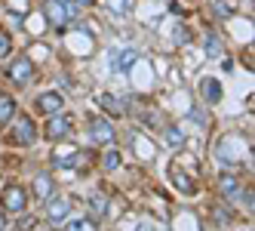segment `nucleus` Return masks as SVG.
<instances>
[{"label":"nucleus","instance_id":"24","mask_svg":"<svg viewBox=\"0 0 255 231\" xmlns=\"http://www.w3.org/2000/svg\"><path fill=\"white\" fill-rule=\"evenodd\" d=\"M9 49H12V40H9V34H3V31H0V59H3Z\"/></svg>","mask_w":255,"mask_h":231},{"label":"nucleus","instance_id":"12","mask_svg":"<svg viewBox=\"0 0 255 231\" xmlns=\"http://www.w3.org/2000/svg\"><path fill=\"white\" fill-rule=\"evenodd\" d=\"M52 164H56L59 170H71V167H77V164H80V151H68V154H56V157H52Z\"/></svg>","mask_w":255,"mask_h":231},{"label":"nucleus","instance_id":"25","mask_svg":"<svg viewBox=\"0 0 255 231\" xmlns=\"http://www.w3.org/2000/svg\"><path fill=\"white\" fill-rule=\"evenodd\" d=\"M175 34H178V37H175V43H188V31H185V28H181V25L175 28Z\"/></svg>","mask_w":255,"mask_h":231},{"label":"nucleus","instance_id":"14","mask_svg":"<svg viewBox=\"0 0 255 231\" xmlns=\"http://www.w3.org/2000/svg\"><path fill=\"white\" fill-rule=\"evenodd\" d=\"M99 105H102V108H108V111H111L114 117L126 111V108H123V102H120V99H114V96H108V93H105V96L99 99Z\"/></svg>","mask_w":255,"mask_h":231},{"label":"nucleus","instance_id":"9","mask_svg":"<svg viewBox=\"0 0 255 231\" xmlns=\"http://www.w3.org/2000/svg\"><path fill=\"white\" fill-rule=\"evenodd\" d=\"M203 43H206L209 59H222V56H225V46H222V40H218V34H215V31H206Z\"/></svg>","mask_w":255,"mask_h":231},{"label":"nucleus","instance_id":"27","mask_svg":"<svg viewBox=\"0 0 255 231\" xmlns=\"http://www.w3.org/2000/svg\"><path fill=\"white\" fill-rule=\"evenodd\" d=\"M138 231H151V228H148V225H141V228H138Z\"/></svg>","mask_w":255,"mask_h":231},{"label":"nucleus","instance_id":"20","mask_svg":"<svg viewBox=\"0 0 255 231\" xmlns=\"http://www.w3.org/2000/svg\"><path fill=\"white\" fill-rule=\"evenodd\" d=\"M166 142H169V145H185V133H181L178 127H172V130H166Z\"/></svg>","mask_w":255,"mask_h":231},{"label":"nucleus","instance_id":"26","mask_svg":"<svg viewBox=\"0 0 255 231\" xmlns=\"http://www.w3.org/2000/svg\"><path fill=\"white\" fill-rule=\"evenodd\" d=\"M71 3H77V6H93L96 0H71Z\"/></svg>","mask_w":255,"mask_h":231},{"label":"nucleus","instance_id":"8","mask_svg":"<svg viewBox=\"0 0 255 231\" xmlns=\"http://www.w3.org/2000/svg\"><path fill=\"white\" fill-rule=\"evenodd\" d=\"M49 201V207H46V213H49V219L52 222H62L65 216H68V210H71V204L65 201V198H46Z\"/></svg>","mask_w":255,"mask_h":231},{"label":"nucleus","instance_id":"19","mask_svg":"<svg viewBox=\"0 0 255 231\" xmlns=\"http://www.w3.org/2000/svg\"><path fill=\"white\" fill-rule=\"evenodd\" d=\"M89 204H93V216H105V213H108V201L102 198V194H93Z\"/></svg>","mask_w":255,"mask_h":231},{"label":"nucleus","instance_id":"10","mask_svg":"<svg viewBox=\"0 0 255 231\" xmlns=\"http://www.w3.org/2000/svg\"><path fill=\"white\" fill-rule=\"evenodd\" d=\"M200 93H203V99L206 102H218V99H222V86H218V80H212V77H206L203 83H200Z\"/></svg>","mask_w":255,"mask_h":231},{"label":"nucleus","instance_id":"17","mask_svg":"<svg viewBox=\"0 0 255 231\" xmlns=\"http://www.w3.org/2000/svg\"><path fill=\"white\" fill-rule=\"evenodd\" d=\"M34 191H37L43 201H46L49 194H52V185H49V179H46V176H37V179H34Z\"/></svg>","mask_w":255,"mask_h":231},{"label":"nucleus","instance_id":"7","mask_svg":"<svg viewBox=\"0 0 255 231\" xmlns=\"http://www.w3.org/2000/svg\"><path fill=\"white\" fill-rule=\"evenodd\" d=\"M68 133H71V120L62 117V114H52L49 123H46V136L49 139H65Z\"/></svg>","mask_w":255,"mask_h":231},{"label":"nucleus","instance_id":"4","mask_svg":"<svg viewBox=\"0 0 255 231\" xmlns=\"http://www.w3.org/2000/svg\"><path fill=\"white\" fill-rule=\"evenodd\" d=\"M89 136H93V142H99V145H111V142H114V127H111V120L96 117L93 123H89Z\"/></svg>","mask_w":255,"mask_h":231},{"label":"nucleus","instance_id":"3","mask_svg":"<svg viewBox=\"0 0 255 231\" xmlns=\"http://www.w3.org/2000/svg\"><path fill=\"white\" fill-rule=\"evenodd\" d=\"M37 139V127H34L31 117H19L15 120V130H12V142L15 145H34Z\"/></svg>","mask_w":255,"mask_h":231},{"label":"nucleus","instance_id":"1","mask_svg":"<svg viewBox=\"0 0 255 231\" xmlns=\"http://www.w3.org/2000/svg\"><path fill=\"white\" fill-rule=\"evenodd\" d=\"M80 6L71 3V0H46V19L56 25V28H65L71 19H77Z\"/></svg>","mask_w":255,"mask_h":231},{"label":"nucleus","instance_id":"21","mask_svg":"<svg viewBox=\"0 0 255 231\" xmlns=\"http://www.w3.org/2000/svg\"><path fill=\"white\" fill-rule=\"evenodd\" d=\"M212 9H215V15H222V19H228V15L234 12V6L228 3V0H215V3H212Z\"/></svg>","mask_w":255,"mask_h":231},{"label":"nucleus","instance_id":"18","mask_svg":"<svg viewBox=\"0 0 255 231\" xmlns=\"http://www.w3.org/2000/svg\"><path fill=\"white\" fill-rule=\"evenodd\" d=\"M222 191L228 194V198H234V194L240 191V185H237V176H222Z\"/></svg>","mask_w":255,"mask_h":231},{"label":"nucleus","instance_id":"23","mask_svg":"<svg viewBox=\"0 0 255 231\" xmlns=\"http://www.w3.org/2000/svg\"><path fill=\"white\" fill-rule=\"evenodd\" d=\"M120 167V154L117 151H108L105 154V170H117Z\"/></svg>","mask_w":255,"mask_h":231},{"label":"nucleus","instance_id":"15","mask_svg":"<svg viewBox=\"0 0 255 231\" xmlns=\"http://www.w3.org/2000/svg\"><path fill=\"white\" fill-rule=\"evenodd\" d=\"M172 179L178 182V188H181V191H185V194H194V191H197V188L191 185V179H188V176H185V173H181V170H172Z\"/></svg>","mask_w":255,"mask_h":231},{"label":"nucleus","instance_id":"6","mask_svg":"<svg viewBox=\"0 0 255 231\" xmlns=\"http://www.w3.org/2000/svg\"><path fill=\"white\" fill-rule=\"evenodd\" d=\"M9 77H12L15 83H22V86H25V83L34 77V65H31V59H28V56H25V59H15L12 68H9Z\"/></svg>","mask_w":255,"mask_h":231},{"label":"nucleus","instance_id":"13","mask_svg":"<svg viewBox=\"0 0 255 231\" xmlns=\"http://www.w3.org/2000/svg\"><path fill=\"white\" fill-rule=\"evenodd\" d=\"M135 59H138V52H135V49H120V56H117L114 68H117V71H129V68L135 65Z\"/></svg>","mask_w":255,"mask_h":231},{"label":"nucleus","instance_id":"2","mask_svg":"<svg viewBox=\"0 0 255 231\" xmlns=\"http://www.w3.org/2000/svg\"><path fill=\"white\" fill-rule=\"evenodd\" d=\"M3 210L6 213H22L25 207H28V191L22 188V185H6L3 188Z\"/></svg>","mask_w":255,"mask_h":231},{"label":"nucleus","instance_id":"16","mask_svg":"<svg viewBox=\"0 0 255 231\" xmlns=\"http://www.w3.org/2000/svg\"><path fill=\"white\" fill-rule=\"evenodd\" d=\"M105 3H108V9L117 12V15H123V12L132 9V0H105Z\"/></svg>","mask_w":255,"mask_h":231},{"label":"nucleus","instance_id":"22","mask_svg":"<svg viewBox=\"0 0 255 231\" xmlns=\"http://www.w3.org/2000/svg\"><path fill=\"white\" fill-rule=\"evenodd\" d=\"M68 231H93V222H86V219H74V222H68Z\"/></svg>","mask_w":255,"mask_h":231},{"label":"nucleus","instance_id":"11","mask_svg":"<svg viewBox=\"0 0 255 231\" xmlns=\"http://www.w3.org/2000/svg\"><path fill=\"white\" fill-rule=\"evenodd\" d=\"M12 114H15V102H12V96L0 93V127H3V123H9Z\"/></svg>","mask_w":255,"mask_h":231},{"label":"nucleus","instance_id":"5","mask_svg":"<svg viewBox=\"0 0 255 231\" xmlns=\"http://www.w3.org/2000/svg\"><path fill=\"white\" fill-rule=\"evenodd\" d=\"M62 108H65V102H62V96H59V93H43V96L37 99V111H40V114H46V117L62 114Z\"/></svg>","mask_w":255,"mask_h":231}]
</instances>
